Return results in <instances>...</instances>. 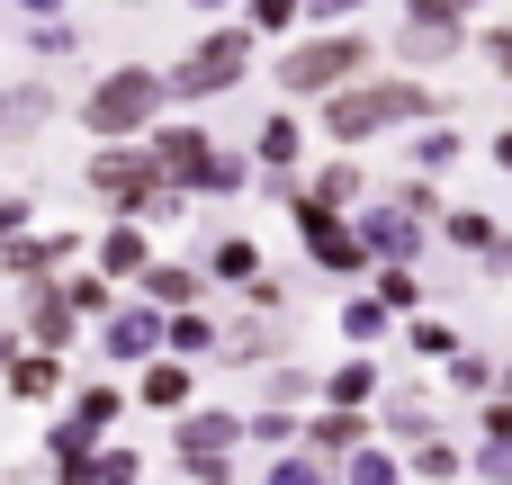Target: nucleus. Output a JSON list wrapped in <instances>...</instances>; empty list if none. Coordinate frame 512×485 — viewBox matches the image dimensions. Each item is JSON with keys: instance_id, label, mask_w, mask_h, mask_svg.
Masks as SVG:
<instances>
[{"instance_id": "f257e3e1", "label": "nucleus", "mask_w": 512, "mask_h": 485, "mask_svg": "<svg viewBox=\"0 0 512 485\" xmlns=\"http://www.w3.org/2000/svg\"><path fill=\"white\" fill-rule=\"evenodd\" d=\"M360 485H396V468L387 459H360Z\"/></svg>"}]
</instances>
